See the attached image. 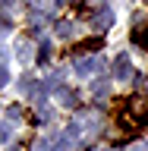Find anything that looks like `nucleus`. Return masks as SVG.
<instances>
[{"mask_svg": "<svg viewBox=\"0 0 148 151\" xmlns=\"http://www.w3.org/2000/svg\"><path fill=\"white\" fill-rule=\"evenodd\" d=\"M3 85H9V69L6 66H0V88H3Z\"/></svg>", "mask_w": 148, "mask_h": 151, "instance_id": "obj_8", "label": "nucleus"}, {"mask_svg": "<svg viewBox=\"0 0 148 151\" xmlns=\"http://www.w3.org/2000/svg\"><path fill=\"white\" fill-rule=\"evenodd\" d=\"M9 139V126H3V123H0V142H6Z\"/></svg>", "mask_w": 148, "mask_h": 151, "instance_id": "obj_9", "label": "nucleus"}, {"mask_svg": "<svg viewBox=\"0 0 148 151\" xmlns=\"http://www.w3.org/2000/svg\"><path fill=\"white\" fill-rule=\"evenodd\" d=\"M110 91V82H95V94L101 98V94H107Z\"/></svg>", "mask_w": 148, "mask_h": 151, "instance_id": "obj_7", "label": "nucleus"}, {"mask_svg": "<svg viewBox=\"0 0 148 151\" xmlns=\"http://www.w3.org/2000/svg\"><path fill=\"white\" fill-rule=\"evenodd\" d=\"M113 76L117 79H129L132 76V63H129V54H120L113 60Z\"/></svg>", "mask_w": 148, "mask_h": 151, "instance_id": "obj_1", "label": "nucleus"}, {"mask_svg": "<svg viewBox=\"0 0 148 151\" xmlns=\"http://www.w3.org/2000/svg\"><path fill=\"white\" fill-rule=\"evenodd\" d=\"M0 57H3V47H0Z\"/></svg>", "mask_w": 148, "mask_h": 151, "instance_id": "obj_10", "label": "nucleus"}, {"mask_svg": "<svg viewBox=\"0 0 148 151\" xmlns=\"http://www.w3.org/2000/svg\"><path fill=\"white\" fill-rule=\"evenodd\" d=\"M19 60H22V63H28V60H32V44H25V41L19 44Z\"/></svg>", "mask_w": 148, "mask_h": 151, "instance_id": "obj_6", "label": "nucleus"}, {"mask_svg": "<svg viewBox=\"0 0 148 151\" xmlns=\"http://www.w3.org/2000/svg\"><path fill=\"white\" fill-rule=\"evenodd\" d=\"M57 101L63 104V107H76V94L73 91H60V94H57Z\"/></svg>", "mask_w": 148, "mask_h": 151, "instance_id": "obj_4", "label": "nucleus"}, {"mask_svg": "<svg viewBox=\"0 0 148 151\" xmlns=\"http://www.w3.org/2000/svg\"><path fill=\"white\" fill-rule=\"evenodd\" d=\"M95 69H101V60H95V57H85V60H76V73H79V76H92Z\"/></svg>", "mask_w": 148, "mask_h": 151, "instance_id": "obj_2", "label": "nucleus"}, {"mask_svg": "<svg viewBox=\"0 0 148 151\" xmlns=\"http://www.w3.org/2000/svg\"><path fill=\"white\" fill-rule=\"evenodd\" d=\"M57 35H60V38H73V35H76L73 22H63V25H57Z\"/></svg>", "mask_w": 148, "mask_h": 151, "instance_id": "obj_5", "label": "nucleus"}, {"mask_svg": "<svg viewBox=\"0 0 148 151\" xmlns=\"http://www.w3.org/2000/svg\"><path fill=\"white\" fill-rule=\"evenodd\" d=\"M110 25H113V9L101 6V13L95 16V28H110Z\"/></svg>", "mask_w": 148, "mask_h": 151, "instance_id": "obj_3", "label": "nucleus"}]
</instances>
